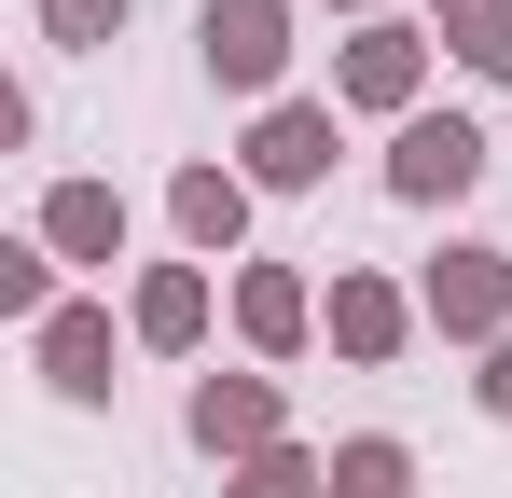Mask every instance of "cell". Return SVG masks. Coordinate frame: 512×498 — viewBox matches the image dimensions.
I'll return each mask as SVG.
<instances>
[{"mask_svg": "<svg viewBox=\"0 0 512 498\" xmlns=\"http://www.w3.org/2000/svg\"><path fill=\"white\" fill-rule=\"evenodd\" d=\"M333 153H346L333 97H277V111H250V139H236V180H250V194H319Z\"/></svg>", "mask_w": 512, "mask_h": 498, "instance_id": "cell-1", "label": "cell"}, {"mask_svg": "<svg viewBox=\"0 0 512 498\" xmlns=\"http://www.w3.org/2000/svg\"><path fill=\"white\" fill-rule=\"evenodd\" d=\"M194 56L222 97H263L277 111V83H291V0H208L194 14Z\"/></svg>", "mask_w": 512, "mask_h": 498, "instance_id": "cell-2", "label": "cell"}, {"mask_svg": "<svg viewBox=\"0 0 512 498\" xmlns=\"http://www.w3.org/2000/svg\"><path fill=\"white\" fill-rule=\"evenodd\" d=\"M319 332H333V360L388 374V360H402V346L429 332V305L402 291V277H374V263H333V291H319Z\"/></svg>", "mask_w": 512, "mask_h": 498, "instance_id": "cell-3", "label": "cell"}, {"mask_svg": "<svg viewBox=\"0 0 512 498\" xmlns=\"http://www.w3.org/2000/svg\"><path fill=\"white\" fill-rule=\"evenodd\" d=\"M416 305H429V332H443V346H512V249L457 236V249L416 277Z\"/></svg>", "mask_w": 512, "mask_h": 498, "instance_id": "cell-4", "label": "cell"}, {"mask_svg": "<svg viewBox=\"0 0 512 498\" xmlns=\"http://www.w3.org/2000/svg\"><path fill=\"white\" fill-rule=\"evenodd\" d=\"M333 111H388V125H416L429 111V28H346V56H333Z\"/></svg>", "mask_w": 512, "mask_h": 498, "instance_id": "cell-5", "label": "cell"}, {"mask_svg": "<svg viewBox=\"0 0 512 498\" xmlns=\"http://www.w3.org/2000/svg\"><path fill=\"white\" fill-rule=\"evenodd\" d=\"M471 180H485V125H471V111H416V125L388 139V194H402V208H457Z\"/></svg>", "mask_w": 512, "mask_h": 498, "instance_id": "cell-6", "label": "cell"}, {"mask_svg": "<svg viewBox=\"0 0 512 498\" xmlns=\"http://www.w3.org/2000/svg\"><path fill=\"white\" fill-rule=\"evenodd\" d=\"M180 429H194V443L236 471V457H263V443H291V388H277V374H194Z\"/></svg>", "mask_w": 512, "mask_h": 498, "instance_id": "cell-7", "label": "cell"}, {"mask_svg": "<svg viewBox=\"0 0 512 498\" xmlns=\"http://www.w3.org/2000/svg\"><path fill=\"white\" fill-rule=\"evenodd\" d=\"M222 305H236V291H222L208 263H153V277L125 291V346H153V360H194Z\"/></svg>", "mask_w": 512, "mask_h": 498, "instance_id": "cell-8", "label": "cell"}, {"mask_svg": "<svg viewBox=\"0 0 512 498\" xmlns=\"http://www.w3.org/2000/svg\"><path fill=\"white\" fill-rule=\"evenodd\" d=\"M28 360H42V388H56V402H111V388H125V374H111V305H84V291L28 332Z\"/></svg>", "mask_w": 512, "mask_h": 498, "instance_id": "cell-9", "label": "cell"}, {"mask_svg": "<svg viewBox=\"0 0 512 498\" xmlns=\"http://www.w3.org/2000/svg\"><path fill=\"white\" fill-rule=\"evenodd\" d=\"M236 332H250V360H305V346H319V277L236 263Z\"/></svg>", "mask_w": 512, "mask_h": 498, "instance_id": "cell-10", "label": "cell"}, {"mask_svg": "<svg viewBox=\"0 0 512 498\" xmlns=\"http://www.w3.org/2000/svg\"><path fill=\"white\" fill-rule=\"evenodd\" d=\"M28 236L56 249V263H125V236H139V208H125V194H111V180H56V194H42V222H28Z\"/></svg>", "mask_w": 512, "mask_h": 498, "instance_id": "cell-11", "label": "cell"}, {"mask_svg": "<svg viewBox=\"0 0 512 498\" xmlns=\"http://www.w3.org/2000/svg\"><path fill=\"white\" fill-rule=\"evenodd\" d=\"M167 222H180L194 263H236V249H250V180H236V166H180V180H167Z\"/></svg>", "mask_w": 512, "mask_h": 498, "instance_id": "cell-12", "label": "cell"}, {"mask_svg": "<svg viewBox=\"0 0 512 498\" xmlns=\"http://www.w3.org/2000/svg\"><path fill=\"white\" fill-rule=\"evenodd\" d=\"M429 42H443L471 83H499V97H512V0H443V14H429Z\"/></svg>", "mask_w": 512, "mask_h": 498, "instance_id": "cell-13", "label": "cell"}, {"mask_svg": "<svg viewBox=\"0 0 512 498\" xmlns=\"http://www.w3.org/2000/svg\"><path fill=\"white\" fill-rule=\"evenodd\" d=\"M333 498H416V443L346 429V443H333Z\"/></svg>", "mask_w": 512, "mask_h": 498, "instance_id": "cell-14", "label": "cell"}, {"mask_svg": "<svg viewBox=\"0 0 512 498\" xmlns=\"http://www.w3.org/2000/svg\"><path fill=\"white\" fill-rule=\"evenodd\" d=\"M222 498H333V457L319 443H263V457L222 471Z\"/></svg>", "mask_w": 512, "mask_h": 498, "instance_id": "cell-15", "label": "cell"}, {"mask_svg": "<svg viewBox=\"0 0 512 498\" xmlns=\"http://www.w3.org/2000/svg\"><path fill=\"white\" fill-rule=\"evenodd\" d=\"M125 14L139 0H42V42L56 56H97V42H125Z\"/></svg>", "mask_w": 512, "mask_h": 498, "instance_id": "cell-16", "label": "cell"}, {"mask_svg": "<svg viewBox=\"0 0 512 498\" xmlns=\"http://www.w3.org/2000/svg\"><path fill=\"white\" fill-rule=\"evenodd\" d=\"M471 402H485V415L512 429V346H485V374H471Z\"/></svg>", "mask_w": 512, "mask_h": 498, "instance_id": "cell-17", "label": "cell"}, {"mask_svg": "<svg viewBox=\"0 0 512 498\" xmlns=\"http://www.w3.org/2000/svg\"><path fill=\"white\" fill-rule=\"evenodd\" d=\"M333 14H360V28H388V0H333Z\"/></svg>", "mask_w": 512, "mask_h": 498, "instance_id": "cell-18", "label": "cell"}]
</instances>
